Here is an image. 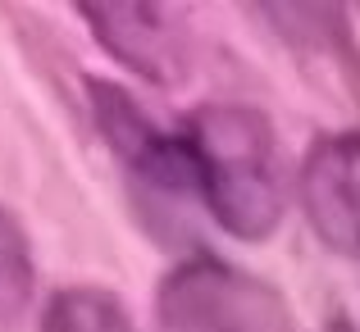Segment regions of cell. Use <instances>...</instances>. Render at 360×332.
<instances>
[{
    "label": "cell",
    "mask_w": 360,
    "mask_h": 332,
    "mask_svg": "<svg viewBox=\"0 0 360 332\" xmlns=\"http://www.w3.org/2000/svg\"><path fill=\"white\" fill-rule=\"evenodd\" d=\"M41 332H137L132 314L101 287H64L41 314Z\"/></svg>",
    "instance_id": "cell-6"
},
{
    "label": "cell",
    "mask_w": 360,
    "mask_h": 332,
    "mask_svg": "<svg viewBox=\"0 0 360 332\" xmlns=\"http://www.w3.org/2000/svg\"><path fill=\"white\" fill-rule=\"evenodd\" d=\"M155 324L160 332H292V314L269 282L196 255L160 282Z\"/></svg>",
    "instance_id": "cell-2"
},
{
    "label": "cell",
    "mask_w": 360,
    "mask_h": 332,
    "mask_svg": "<svg viewBox=\"0 0 360 332\" xmlns=\"http://www.w3.org/2000/svg\"><path fill=\"white\" fill-rule=\"evenodd\" d=\"M205 210L242 241H264L283 219V168L264 114L205 105L183 132Z\"/></svg>",
    "instance_id": "cell-1"
},
{
    "label": "cell",
    "mask_w": 360,
    "mask_h": 332,
    "mask_svg": "<svg viewBox=\"0 0 360 332\" xmlns=\"http://www.w3.org/2000/svg\"><path fill=\"white\" fill-rule=\"evenodd\" d=\"M32 287H37V269H32L27 232L9 210H0V328L14 324L32 305Z\"/></svg>",
    "instance_id": "cell-7"
},
{
    "label": "cell",
    "mask_w": 360,
    "mask_h": 332,
    "mask_svg": "<svg viewBox=\"0 0 360 332\" xmlns=\"http://www.w3.org/2000/svg\"><path fill=\"white\" fill-rule=\"evenodd\" d=\"M78 18L101 46L150 82H174L187 64V46L174 14L160 5H82Z\"/></svg>",
    "instance_id": "cell-5"
},
{
    "label": "cell",
    "mask_w": 360,
    "mask_h": 332,
    "mask_svg": "<svg viewBox=\"0 0 360 332\" xmlns=\"http://www.w3.org/2000/svg\"><path fill=\"white\" fill-rule=\"evenodd\" d=\"M91 114L105 137V146L119 155L128 178L155 196H196V173L183 137H169L146 119V109L115 82H87Z\"/></svg>",
    "instance_id": "cell-3"
},
{
    "label": "cell",
    "mask_w": 360,
    "mask_h": 332,
    "mask_svg": "<svg viewBox=\"0 0 360 332\" xmlns=\"http://www.w3.org/2000/svg\"><path fill=\"white\" fill-rule=\"evenodd\" d=\"M297 187L319 241L338 255H360V132L315 141Z\"/></svg>",
    "instance_id": "cell-4"
}]
</instances>
